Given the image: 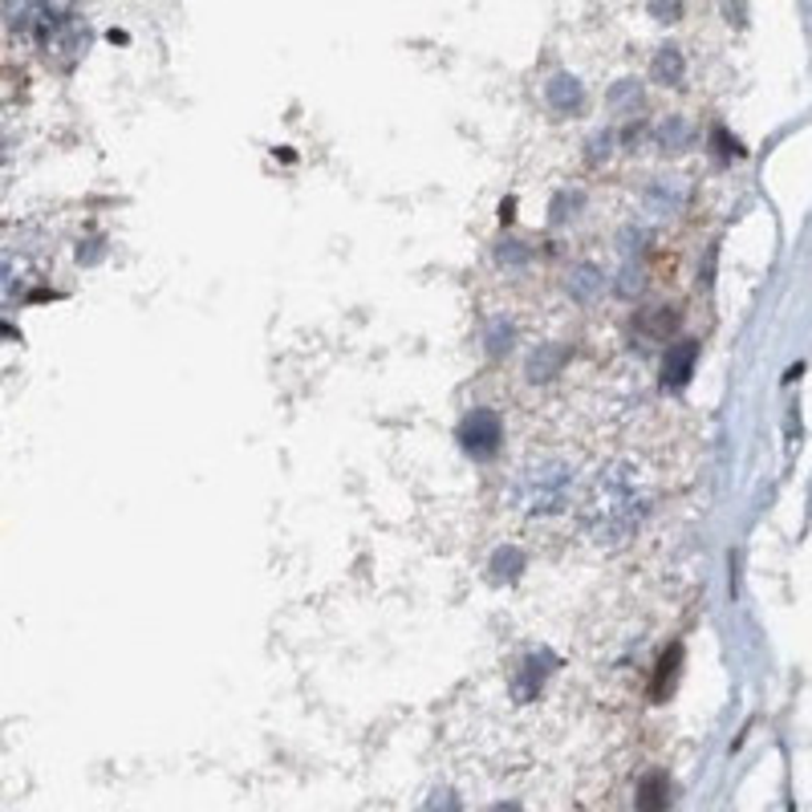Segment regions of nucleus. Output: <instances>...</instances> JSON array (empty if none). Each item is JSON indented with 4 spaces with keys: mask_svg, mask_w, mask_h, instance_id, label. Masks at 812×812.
Returning <instances> with one entry per match:
<instances>
[{
    "mask_svg": "<svg viewBox=\"0 0 812 812\" xmlns=\"http://www.w3.org/2000/svg\"><path fill=\"white\" fill-rule=\"evenodd\" d=\"M690 358H695V346H683V350L675 354V375H671V382H687V370H690Z\"/></svg>",
    "mask_w": 812,
    "mask_h": 812,
    "instance_id": "f257e3e1",
    "label": "nucleus"
}]
</instances>
